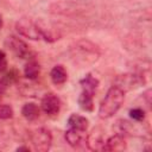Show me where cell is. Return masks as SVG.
Here are the masks:
<instances>
[{
  "label": "cell",
  "mask_w": 152,
  "mask_h": 152,
  "mask_svg": "<svg viewBox=\"0 0 152 152\" xmlns=\"http://www.w3.org/2000/svg\"><path fill=\"white\" fill-rule=\"evenodd\" d=\"M69 53L72 62L80 65L81 68H83L97 62L101 51L95 43L88 39H80L70 46Z\"/></svg>",
  "instance_id": "cell-1"
},
{
  "label": "cell",
  "mask_w": 152,
  "mask_h": 152,
  "mask_svg": "<svg viewBox=\"0 0 152 152\" xmlns=\"http://www.w3.org/2000/svg\"><path fill=\"white\" fill-rule=\"evenodd\" d=\"M124 100H125V91H122L120 88L115 86H112L100 103L99 116L101 119L112 118L120 109V107L124 103Z\"/></svg>",
  "instance_id": "cell-2"
},
{
  "label": "cell",
  "mask_w": 152,
  "mask_h": 152,
  "mask_svg": "<svg viewBox=\"0 0 152 152\" xmlns=\"http://www.w3.org/2000/svg\"><path fill=\"white\" fill-rule=\"evenodd\" d=\"M146 83V80L142 74H137V72H127L116 76L114 80L113 86L120 88L122 91H128L137 89Z\"/></svg>",
  "instance_id": "cell-3"
},
{
  "label": "cell",
  "mask_w": 152,
  "mask_h": 152,
  "mask_svg": "<svg viewBox=\"0 0 152 152\" xmlns=\"http://www.w3.org/2000/svg\"><path fill=\"white\" fill-rule=\"evenodd\" d=\"M30 140L33 148L38 152H46L50 150L52 144V135L51 132L45 127L36 128L30 134Z\"/></svg>",
  "instance_id": "cell-4"
},
{
  "label": "cell",
  "mask_w": 152,
  "mask_h": 152,
  "mask_svg": "<svg viewBox=\"0 0 152 152\" xmlns=\"http://www.w3.org/2000/svg\"><path fill=\"white\" fill-rule=\"evenodd\" d=\"M15 30H17V32L20 36L26 37L28 39H32V40H39V39H42L36 21H32L31 19H27V18L19 19L15 23Z\"/></svg>",
  "instance_id": "cell-5"
},
{
  "label": "cell",
  "mask_w": 152,
  "mask_h": 152,
  "mask_svg": "<svg viewBox=\"0 0 152 152\" xmlns=\"http://www.w3.org/2000/svg\"><path fill=\"white\" fill-rule=\"evenodd\" d=\"M5 44H6L7 49H10L13 52V55L15 57H18V58H21V59L28 58L30 55H31V51H30L28 45L24 40H21L20 38H18L15 36L7 37Z\"/></svg>",
  "instance_id": "cell-6"
},
{
  "label": "cell",
  "mask_w": 152,
  "mask_h": 152,
  "mask_svg": "<svg viewBox=\"0 0 152 152\" xmlns=\"http://www.w3.org/2000/svg\"><path fill=\"white\" fill-rule=\"evenodd\" d=\"M61 106H62V102H61L59 97L52 93L45 94L42 99V102H40L42 110L49 116L58 115V113L61 110Z\"/></svg>",
  "instance_id": "cell-7"
},
{
  "label": "cell",
  "mask_w": 152,
  "mask_h": 152,
  "mask_svg": "<svg viewBox=\"0 0 152 152\" xmlns=\"http://www.w3.org/2000/svg\"><path fill=\"white\" fill-rule=\"evenodd\" d=\"M106 139H104V133L101 128H94L86 139V144L89 150L91 151H103Z\"/></svg>",
  "instance_id": "cell-8"
},
{
  "label": "cell",
  "mask_w": 152,
  "mask_h": 152,
  "mask_svg": "<svg viewBox=\"0 0 152 152\" xmlns=\"http://www.w3.org/2000/svg\"><path fill=\"white\" fill-rule=\"evenodd\" d=\"M37 26H38V30H39V33H40V37L42 39L46 40V42H55L57 39H59V33L58 31L49 23L39 19L36 21Z\"/></svg>",
  "instance_id": "cell-9"
},
{
  "label": "cell",
  "mask_w": 152,
  "mask_h": 152,
  "mask_svg": "<svg viewBox=\"0 0 152 152\" xmlns=\"http://www.w3.org/2000/svg\"><path fill=\"white\" fill-rule=\"evenodd\" d=\"M64 138H65L66 142H68L70 146H72V147H78V146H81L83 142H86L87 134H86V131L70 127V128L65 132Z\"/></svg>",
  "instance_id": "cell-10"
},
{
  "label": "cell",
  "mask_w": 152,
  "mask_h": 152,
  "mask_svg": "<svg viewBox=\"0 0 152 152\" xmlns=\"http://www.w3.org/2000/svg\"><path fill=\"white\" fill-rule=\"evenodd\" d=\"M126 150V139L121 134H114L106 139L103 151H124Z\"/></svg>",
  "instance_id": "cell-11"
},
{
  "label": "cell",
  "mask_w": 152,
  "mask_h": 152,
  "mask_svg": "<svg viewBox=\"0 0 152 152\" xmlns=\"http://www.w3.org/2000/svg\"><path fill=\"white\" fill-rule=\"evenodd\" d=\"M116 131L118 134L121 135H135L137 133H141V127H139L137 124H132L127 120H118L116 122Z\"/></svg>",
  "instance_id": "cell-12"
},
{
  "label": "cell",
  "mask_w": 152,
  "mask_h": 152,
  "mask_svg": "<svg viewBox=\"0 0 152 152\" xmlns=\"http://www.w3.org/2000/svg\"><path fill=\"white\" fill-rule=\"evenodd\" d=\"M50 78L52 81L53 84L58 86V84H63L66 80H68V72L65 70V68L61 64L55 65L51 71H50Z\"/></svg>",
  "instance_id": "cell-13"
},
{
  "label": "cell",
  "mask_w": 152,
  "mask_h": 152,
  "mask_svg": "<svg viewBox=\"0 0 152 152\" xmlns=\"http://www.w3.org/2000/svg\"><path fill=\"white\" fill-rule=\"evenodd\" d=\"M78 106L86 112H91L94 109V93L82 90L78 96Z\"/></svg>",
  "instance_id": "cell-14"
},
{
  "label": "cell",
  "mask_w": 152,
  "mask_h": 152,
  "mask_svg": "<svg viewBox=\"0 0 152 152\" xmlns=\"http://www.w3.org/2000/svg\"><path fill=\"white\" fill-rule=\"evenodd\" d=\"M21 114H23V116H24L26 120H28V121H34V120H37V119L39 118V115H40V109H39V107H38L36 103H33V102H27V103H25V104L23 106V108H21Z\"/></svg>",
  "instance_id": "cell-15"
},
{
  "label": "cell",
  "mask_w": 152,
  "mask_h": 152,
  "mask_svg": "<svg viewBox=\"0 0 152 152\" xmlns=\"http://www.w3.org/2000/svg\"><path fill=\"white\" fill-rule=\"evenodd\" d=\"M68 125H69V127H72V128L87 131V128L89 126V120L83 115L71 114L69 116V119H68Z\"/></svg>",
  "instance_id": "cell-16"
},
{
  "label": "cell",
  "mask_w": 152,
  "mask_h": 152,
  "mask_svg": "<svg viewBox=\"0 0 152 152\" xmlns=\"http://www.w3.org/2000/svg\"><path fill=\"white\" fill-rule=\"evenodd\" d=\"M24 74L25 76L28 78V80H37L38 76L40 75V65L38 62L36 61H28L26 64H25V68H24Z\"/></svg>",
  "instance_id": "cell-17"
},
{
  "label": "cell",
  "mask_w": 152,
  "mask_h": 152,
  "mask_svg": "<svg viewBox=\"0 0 152 152\" xmlns=\"http://www.w3.org/2000/svg\"><path fill=\"white\" fill-rule=\"evenodd\" d=\"M80 84L82 87V90H87L90 93H95L97 86H99V80L96 77H94L91 74H87L81 81Z\"/></svg>",
  "instance_id": "cell-18"
},
{
  "label": "cell",
  "mask_w": 152,
  "mask_h": 152,
  "mask_svg": "<svg viewBox=\"0 0 152 152\" xmlns=\"http://www.w3.org/2000/svg\"><path fill=\"white\" fill-rule=\"evenodd\" d=\"M13 114H14L13 108L10 104H0V119L1 120L11 119Z\"/></svg>",
  "instance_id": "cell-19"
},
{
  "label": "cell",
  "mask_w": 152,
  "mask_h": 152,
  "mask_svg": "<svg viewBox=\"0 0 152 152\" xmlns=\"http://www.w3.org/2000/svg\"><path fill=\"white\" fill-rule=\"evenodd\" d=\"M129 116L137 122H140L145 119V110L141 108H133L129 110Z\"/></svg>",
  "instance_id": "cell-20"
},
{
  "label": "cell",
  "mask_w": 152,
  "mask_h": 152,
  "mask_svg": "<svg viewBox=\"0 0 152 152\" xmlns=\"http://www.w3.org/2000/svg\"><path fill=\"white\" fill-rule=\"evenodd\" d=\"M7 69V58L4 51H0V72H4Z\"/></svg>",
  "instance_id": "cell-21"
},
{
  "label": "cell",
  "mask_w": 152,
  "mask_h": 152,
  "mask_svg": "<svg viewBox=\"0 0 152 152\" xmlns=\"http://www.w3.org/2000/svg\"><path fill=\"white\" fill-rule=\"evenodd\" d=\"M8 83H7V81L4 78V77H1L0 78V99L4 96V94L6 93V90H7V88H8Z\"/></svg>",
  "instance_id": "cell-22"
},
{
  "label": "cell",
  "mask_w": 152,
  "mask_h": 152,
  "mask_svg": "<svg viewBox=\"0 0 152 152\" xmlns=\"http://www.w3.org/2000/svg\"><path fill=\"white\" fill-rule=\"evenodd\" d=\"M21 150H24V151H30V148L26 147V146H21V147H18V148H17V151H21Z\"/></svg>",
  "instance_id": "cell-23"
},
{
  "label": "cell",
  "mask_w": 152,
  "mask_h": 152,
  "mask_svg": "<svg viewBox=\"0 0 152 152\" xmlns=\"http://www.w3.org/2000/svg\"><path fill=\"white\" fill-rule=\"evenodd\" d=\"M2 25H4V19H2V15L0 14V28L2 27Z\"/></svg>",
  "instance_id": "cell-24"
}]
</instances>
